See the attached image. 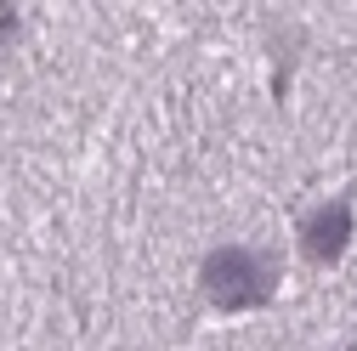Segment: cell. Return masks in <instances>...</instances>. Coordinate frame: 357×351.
I'll use <instances>...</instances> for the list:
<instances>
[{
  "mask_svg": "<svg viewBox=\"0 0 357 351\" xmlns=\"http://www.w3.org/2000/svg\"><path fill=\"white\" fill-rule=\"evenodd\" d=\"M204 283L221 306H255L273 289V260L255 255V249H221V255H210Z\"/></svg>",
  "mask_w": 357,
  "mask_h": 351,
  "instance_id": "obj_1",
  "label": "cell"
}]
</instances>
